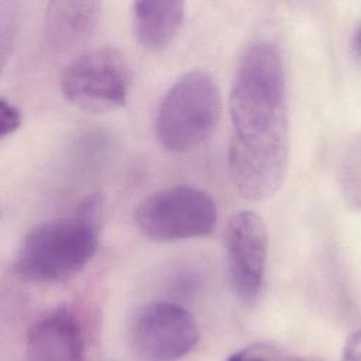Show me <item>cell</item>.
<instances>
[{"mask_svg":"<svg viewBox=\"0 0 361 361\" xmlns=\"http://www.w3.org/2000/svg\"><path fill=\"white\" fill-rule=\"evenodd\" d=\"M228 169L241 197L261 202L282 186L290 154L288 76L279 48L250 42L238 58L228 99Z\"/></svg>","mask_w":361,"mask_h":361,"instance_id":"6da1fadb","label":"cell"},{"mask_svg":"<svg viewBox=\"0 0 361 361\" xmlns=\"http://www.w3.org/2000/svg\"><path fill=\"white\" fill-rule=\"evenodd\" d=\"M97 210L99 202L89 199L78 214L32 227L18 250L16 274L39 283H56L76 276L99 247Z\"/></svg>","mask_w":361,"mask_h":361,"instance_id":"7a4b0ae2","label":"cell"},{"mask_svg":"<svg viewBox=\"0 0 361 361\" xmlns=\"http://www.w3.org/2000/svg\"><path fill=\"white\" fill-rule=\"evenodd\" d=\"M221 111L223 99L216 79L204 71H189L161 99L155 116L157 141L168 152H189L212 137Z\"/></svg>","mask_w":361,"mask_h":361,"instance_id":"3957f363","label":"cell"},{"mask_svg":"<svg viewBox=\"0 0 361 361\" xmlns=\"http://www.w3.org/2000/svg\"><path fill=\"white\" fill-rule=\"evenodd\" d=\"M138 231L159 243L209 235L217 224L213 197L200 188L175 185L144 197L134 212Z\"/></svg>","mask_w":361,"mask_h":361,"instance_id":"277c9868","label":"cell"},{"mask_svg":"<svg viewBox=\"0 0 361 361\" xmlns=\"http://www.w3.org/2000/svg\"><path fill=\"white\" fill-rule=\"evenodd\" d=\"M131 85V71L124 55L114 48L87 51L61 75L65 99L80 110L106 113L126 104Z\"/></svg>","mask_w":361,"mask_h":361,"instance_id":"5b68a950","label":"cell"},{"mask_svg":"<svg viewBox=\"0 0 361 361\" xmlns=\"http://www.w3.org/2000/svg\"><path fill=\"white\" fill-rule=\"evenodd\" d=\"M128 337L138 358L171 361L195 350L200 333L195 316L186 307L175 302L155 300L135 313Z\"/></svg>","mask_w":361,"mask_h":361,"instance_id":"8992f818","label":"cell"},{"mask_svg":"<svg viewBox=\"0 0 361 361\" xmlns=\"http://www.w3.org/2000/svg\"><path fill=\"white\" fill-rule=\"evenodd\" d=\"M227 279L234 296L244 305L258 302L267 275L268 231L252 210L231 216L223 240Z\"/></svg>","mask_w":361,"mask_h":361,"instance_id":"52a82bcc","label":"cell"},{"mask_svg":"<svg viewBox=\"0 0 361 361\" xmlns=\"http://www.w3.org/2000/svg\"><path fill=\"white\" fill-rule=\"evenodd\" d=\"M25 351L35 361L83 360L86 336L76 313L61 306L39 317L28 330Z\"/></svg>","mask_w":361,"mask_h":361,"instance_id":"ba28073f","label":"cell"},{"mask_svg":"<svg viewBox=\"0 0 361 361\" xmlns=\"http://www.w3.org/2000/svg\"><path fill=\"white\" fill-rule=\"evenodd\" d=\"M99 17V1H49L44 14L45 41L55 51L71 49L92 35L97 27Z\"/></svg>","mask_w":361,"mask_h":361,"instance_id":"9c48e42d","label":"cell"},{"mask_svg":"<svg viewBox=\"0 0 361 361\" xmlns=\"http://www.w3.org/2000/svg\"><path fill=\"white\" fill-rule=\"evenodd\" d=\"M133 28L147 49H161L179 32L185 20V3L178 0L137 1L133 4Z\"/></svg>","mask_w":361,"mask_h":361,"instance_id":"30bf717a","label":"cell"},{"mask_svg":"<svg viewBox=\"0 0 361 361\" xmlns=\"http://www.w3.org/2000/svg\"><path fill=\"white\" fill-rule=\"evenodd\" d=\"M230 361L237 360H278V361H289V360H302L300 355L290 353L289 350L275 344V343H252L248 344L238 351H234L230 357Z\"/></svg>","mask_w":361,"mask_h":361,"instance_id":"8fae6325","label":"cell"},{"mask_svg":"<svg viewBox=\"0 0 361 361\" xmlns=\"http://www.w3.org/2000/svg\"><path fill=\"white\" fill-rule=\"evenodd\" d=\"M360 144L355 140L354 145L350 147L345 164L343 168V186L344 193L350 204L358 207L360 204Z\"/></svg>","mask_w":361,"mask_h":361,"instance_id":"7c38bea8","label":"cell"},{"mask_svg":"<svg viewBox=\"0 0 361 361\" xmlns=\"http://www.w3.org/2000/svg\"><path fill=\"white\" fill-rule=\"evenodd\" d=\"M0 137L4 140L6 137L14 134L21 126V113L16 104L8 102L6 97L0 99Z\"/></svg>","mask_w":361,"mask_h":361,"instance_id":"4fadbf2b","label":"cell"},{"mask_svg":"<svg viewBox=\"0 0 361 361\" xmlns=\"http://www.w3.org/2000/svg\"><path fill=\"white\" fill-rule=\"evenodd\" d=\"M360 355H361V338H360V333L354 331L345 340V344L343 347V358L360 360Z\"/></svg>","mask_w":361,"mask_h":361,"instance_id":"5bb4252c","label":"cell"},{"mask_svg":"<svg viewBox=\"0 0 361 361\" xmlns=\"http://www.w3.org/2000/svg\"><path fill=\"white\" fill-rule=\"evenodd\" d=\"M360 25L355 27L351 38H350V52L353 55V58L355 59V62H360Z\"/></svg>","mask_w":361,"mask_h":361,"instance_id":"9a60e30c","label":"cell"}]
</instances>
